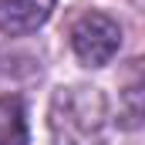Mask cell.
Wrapping results in <instances>:
<instances>
[{
  "label": "cell",
  "mask_w": 145,
  "mask_h": 145,
  "mask_svg": "<svg viewBox=\"0 0 145 145\" xmlns=\"http://www.w3.org/2000/svg\"><path fill=\"white\" fill-rule=\"evenodd\" d=\"M105 121V98L95 88H61L54 95L51 128L61 145H88Z\"/></svg>",
  "instance_id": "obj_1"
},
{
  "label": "cell",
  "mask_w": 145,
  "mask_h": 145,
  "mask_svg": "<svg viewBox=\"0 0 145 145\" xmlns=\"http://www.w3.org/2000/svg\"><path fill=\"white\" fill-rule=\"evenodd\" d=\"M71 47H74V54H78L81 64L101 68L121 47V27H118V20H111L108 14L91 10V14L78 17V24L71 27Z\"/></svg>",
  "instance_id": "obj_2"
},
{
  "label": "cell",
  "mask_w": 145,
  "mask_h": 145,
  "mask_svg": "<svg viewBox=\"0 0 145 145\" xmlns=\"http://www.w3.org/2000/svg\"><path fill=\"white\" fill-rule=\"evenodd\" d=\"M54 0H0V31L10 37L31 34L47 24Z\"/></svg>",
  "instance_id": "obj_3"
},
{
  "label": "cell",
  "mask_w": 145,
  "mask_h": 145,
  "mask_svg": "<svg viewBox=\"0 0 145 145\" xmlns=\"http://www.w3.org/2000/svg\"><path fill=\"white\" fill-rule=\"evenodd\" d=\"M0 145H27V118L17 95L0 98Z\"/></svg>",
  "instance_id": "obj_4"
}]
</instances>
